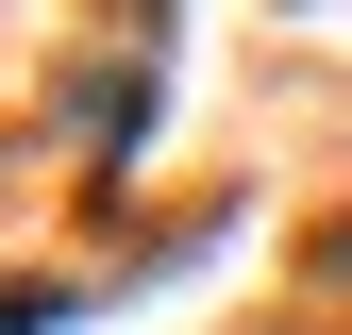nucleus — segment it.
<instances>
[{
  "mask_svg": "<svg viewBox=\"0 0 352 335\" xmlns=\"http://www.w3.org/2000/svg\"><path fill=\"white\" fill-rule=\"evenodd\" d=\"M51 319H67V302H51V285H17V302H0V335H51Z\"/></svg>",
  "mask_w": 352,
  "mask_h": 335,
  "instance_id": "nucleus-1",
  "label": "nucleus"
}]
</instances>
